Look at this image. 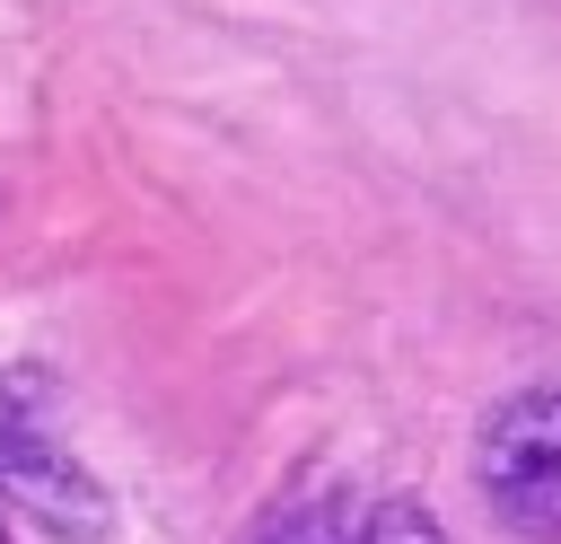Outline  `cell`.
<instances>
[{"label":"cell","mask_w":561,"mask_h":544,"mask_svg":"<svg viewBox=\"0 0 561 544\" xmlns=\"http://www.w3.org/2000/svg\"><path fill=\"white\" fill-rule=\"evenodd\" d=\"M473 474H482V500H491L500 526H517L535 544H561V386L508 395L482 421Z\"/></svg>","instance_id":"obj_1"},{"label":"cell","mask_w":561,"mask_h":544,"mask_svg":"<svg viewBox=\"0 0 561 544\" xmlns=\"http://www.w3.org/2000/svg\"><path fill=\"white\" fill-rule=\"evenodd\" d=\"M0 491H18L61 535H96L105 526V491L53 439V377L44 369H9L0 377Z\"/></svg>","instance_id":"obj_2"},{"label":"cell","mask_w":561,"mask_h":544,"mask_svg":"<svg viewBox=\"0 0 561 544\" xmlns=\"http://www.w3.org/2000/svg\"><path fill=\"white\" fill-rule=\"evenodd\" d=\"M263 544H447V535H438V518L421 500H394V491H316L289 518H272Z\"/></svg>","instance_id":"obj_3"},{"label":"cell","mask_w":561,"mask_h":544,"mask_svg":"<svg viewBox=\"0 0 561 544\" xmlns=\"http://www.w3.org/2000/svg\"><path fill=\"white\" fill-rule=\"evenodd\" d=\"M0 544H9V526H0Z\"/></svg>","instance_id":"obj_4"}]
</instances>
